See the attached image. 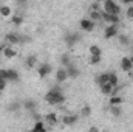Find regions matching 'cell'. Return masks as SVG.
Returning <instances> with one entry per match:
<instances>
[{
  "instance_id": "obj_34",
  "label": "cell",
  "mask_w": 133,
  "mask_h": 132,
  "mask_svg": "<svg viewBox=\"0 0 133 132\" xmlns=\"http://www.w3.org/2000/svg\"><path fill=\"white\" fill-rule=\"evenodd\" d=\"M127 17H130V19H133V5H130L129 8H127Z\"/></svg>"
},
{
  "instance_id": "obj_40",
  "label": "cell",
  "mask_w": 133,
  "mask_h": 132,
  "mask_svg": "<svg viewBox=\"0 0 133 132\" xmlns=\"http://www.w3.org/2000/svg\"><path fill=\"white\" fill-rule=\"evenodd\" d=\"M0 53H3V47H0Z\"/></svg>"
},
{
  "instance_id": "obj_12",
  "label": "cell",
  "mask_w": 133,
  "mask_h": 132,
  "mask_svg": "<svg viewBox=\"0 0 133 132\" xmlns=\"http://www.w3.org/2000/svg\"><path fill=\"white\" fill-rule=\"evenodd\" d=\"M77 120H79L77 115H65V117L62 118V123L66 124V126H73V124H76Z\"/></svg>"
},
{
  "instance_id": "obj_28",
  "label": "cell",
  "mask_w": 133,
  "mask_h": 132,
  "mask_svg": "<svg viewBox=\"0 0 133 132\" xmlns=\"http://www.w3.org/2000/svg\"><path fill=\"white\" fill-rule=\"evenodd\" d=\"M122 103V98L121 97H111L110 98V106H119Z\"/></svg>"
},
{
  "instance_id": "obj_26",
  "label": "cell",
  "mask_w": 133,
  "mask_h": 132,
  "mask_svg": "<svg viewBox=\"0 0 133 132\" xmlns=\"http://www.w3.org/2000/svg\"><path fill=\"white\" fill-rule=\"evenodd\" d=\"M0 14L5 16V17L9 16V14H11V8H9L8 5H2V6H0Z\"/></svg>"
},
{
  "instance_id": "obj_19",
  "label": "cell",
  "mask_w": 133,
  "mask_h": 132,
  "mask_svg": "<svg viewBox=\"0 0 133 132\" xmlns=\"http://www.w3.org/2000/svg\"><path fill=\"white\" fill-rule=\"evenodd\" d=\"M102 13V11H101ZM101 13L99 11H88V19L91 22H96V20H101Z\"/></svg>"
},
{
  "instance_id": "obj_21",
  "label": "cell",
  "mask_w": 133,
  "mask_h": 132,
  "mask_svg": "<svg viewBox=\"0 0 133 132\" xmlns=\"http://www.w3.org/2000/svg\"><path fill=\"white\" fill-rule=\"evenodd\" d=\"M61 64H62L64 68H66L68 65H71V59H70V56H68L66 53H64V55L61 56Z\"/></svg>"
},
{
  "instance_id": "obj_6",
  "label": "cell",
  "mask_w": 133,
  "mask_h": 132,
  "mask_svg": "<svg viewBox=\"0 0 133 132\" xmlns=\"http://www.w3.org/2000/svg\"><path fill=\"white\" fill-rule=\"evenodd\" d=\"M77 42H79V34H76V33H68V34L65 36V44L68 45V47H74Z\"/></svg>"
},
{
  "instance_id": "obj_31",
  "label": "cell",
  "mask_w": 133,
  "mask_h": 132,
  "mask_svg": "<svg viewBox=\"0 0 133 132\" xmlns=\"http://www.w3.org/2000/svg\"><path fill=\"white\" fill-rule=\"evenodd\" d=\"M88 11H102V5L101 3H98V2H95V3H91V6H90V9Z\"/></svg>"
},
{
  "instance_id": "obj_11",
  "label": "cell",
  "mask_w": 133,
  "mask_h": 132,
  "mask_svg": "<svg viewBox=\"0 0 133 132\" xmlns=\"http://www.w3.org/2000/svg\"><path fill=\"white\" fill-rule=\"evenodd\" d=\"M121 68L125 71V73H130L133 70V67H132V62H130V58H122L121 59Z\"/></svg>"
},
{
  "instance_id": "obj_30",
  "label": "cell",
  "mask_w": 133,
  "mask_h": 132,
  "mask_svg": "<svg viewBox=\"0 0 133 132\" xmlns=\"http://www.w3.org/2000/svg\"><path fill=\"white\" fill-rule=\"evenodd\" d=\"M81 113H82V117H90V113H91V107H90V106H84L82 110H81Z\"/></svg>"
},
{
  "instance_id": "obj_35",
  "label": "cell",
  "mask_w": 133,
  "mask_h": 132,
  "mask_svg": "<svg viewBox=\"0 0 133 132\" xmlns=\"http://www.w3.org/2000/svg\"><path fill=\"white\" fill-rule=\"evenodd\" d=\"M19 107H20V106H19V103H12V104L9 106V110H11V112H14V110H17Z\"/></svg>"
},
{
  "instance_id": "obj_39",
  "label": "cell",
  "mask_w": 133,
  "mask_h": 132,
  "mask_svg": "<svg viewBox=\"0 0 133 132\" xmlns=\"http://www.w3.org/2000/svg\"><path fill=\"white\" fill-rule=\"evenodd\" d=\"M28 132H37V131H36V129H34V128H33V129H31V131H28Z\"/></svg>"
},
{
  "instance_id": "obj_29",
  "label": "cell",
  "mask_w": 133,
  "mask_h": 132,
  "mask_svg": "<svg viewBox=\"0 0 133 132\" xmlns=\"http://www.w3.org/2000/svg\"><path fill=\"white\" fill-rule=\"evenodd\" d=\"M22 22H23V17H22L20 14H16V16L12 17V23H14V25H22Z\"/></svg>"
},
{
  "instance_id": "obj_4",
  "label": "cell",
  "mask_w": 133,
  "mask_h": 132,
  "mask_svg": "<svg viewBox=\"0 0 133 132\" xmlns=\"http://www.w3.org/2000/svg\"><path fill=\"white\" fill-rule=\"evenodd\" d=\"M118 34H119L118 25H108V27H105V30H104V37H105V39H111V37H116Z\"/></svg>"
},
{
  "instance_id": "obj_38",
  "label": "cell",
  "mask_w": 133,
  "mask_h": 132,
  "mask_svg": "<svg viewBox=\"0 0 133 132\" xmlns=\"http://www.w3.org/2000/svg\"><path fill=\"white\" fill-rule=\"evenodd\" d=\"M130 62H132V67H133V56L130 58Z\"/></svg>"
},
{
  "instance_id": "obj_1",
  "label": "cell",
  "mask_w": 133,
  "mask_h": 132,
  "mask_svg": "<svg viewBox=\"0 0 133 132\" xmlns=\"http://www.w3.org/2000/svg\"><path fill=\"white\" fill-rule=\"evenodd\" d=\"M45 101H46L48 104H51V106H59V104H64V101H65V95L62 93L61 87L56 86L54 89H51V90L45 95Z\"/></svg>"
},
{
  "instance_id": "obj_15",
  "label": "cell",
  "mask_w": 133,
  "mask_h": 132,
  "mask_svg": "<svg viewBox=\"0 0 133 132\" xmlns=\"http://www.w3.org/2000/svg\"><path fill=\"white\" fill-rule=\"evenodd\" d=\"M99 87H101V93H102V95H107V97L111 95V93H113V89H115L110 82H107V84H104V86H99Z\"/></svg>"
},
{
  "instance_id": "obj_22",
  "label": "cell",
  "mask_w": 133,
  "mask_h": 132,
  "mask_svg": "<svg viewBox=\"0 0 133 132\" xmlns=\"http://www.w3.org/2000/svg\"><path fill=\"white\" fill-rule=\"evenodd\" d=\"M118 40H119L121 45H129L130 44V37L125 36V34H118Z\"/></svg>"
},
{
  "instance_id": "obj_14",
  "label": "cell",
  "mask_w": 133,
  "mask_h": 132,
  "mask_svg": "<svg viewBox=\"0 0 133 132\" xmlns=\"http://www.w3.org/2000/svg\"><path fill=\"white\" fill-rule=\"evenodd\" d=\"M3 55H5V58H8V59H12V58H16L17 51H16L12 47H3Z\"/></svg>"
},
{
  "instance_id": "obj_36",
  "label": "cell",
  "mask_w": 133,
  "mask_h": 132,
  "mask_svg": "<svg viewBox=\"0 0 133 132\" xmlns=\"http://www.w3.org/2000/svg\"><path fill=\"white\" fill-rule=\"evenodd\" d=\"M6 75H8V71H6L5 68H2V70H0V78H2V79H6ZM6 81H8V79H6Z\"/></svg>"
},
{
  "instance_id": "obj_16",
  "label": "cell",
  "mask_w": 133,
  "mask_h": 132,
  "mask_svg": "<svg viewBox=\"0 0 133 132\" xmlns=\"http://www.w3.org/2000/svg\"><path fill=\"white\" fill-rule=\"evenodd\" d=\"M108 82H110L113 87H118V84H119V78H118V75L113 73V71H108Z\"/></svg>"
},
{
  "instance_id": "obj_3",
  "label": "cell",
  "mask_w": 133,
  "mask_h": 132,
  "mask_svg": "<svg viewBox=\"0 0 133 132\" xmlns=\"http://www.w3.org/2000/svg\"><path fill=\"white\" fill-rule=\"evenodd\" d=\"M101 20L107 22L108 25H118L119 23V16H113V14H107V13H101Z\"/></svg>"
},
{
  "instance_id": "obj_8",
  "label": "cell",
  "mask_w": 133,
  "mask_h": 132,
  "mask_svg": "<svg viewBox=\"0 0 133 132\" xmlns=\"http://www.w3.org/2000/svg\"><path fill=\"white\" fill-rule=\"evenodd\" d=\"M5 39L9 44H19V42H22V36H19L17 33H8L5 36Z\"/></svg>"
},
{
  "instance_id": "obj_7",
  "label": "cell",
  "mask_w": 133,
  "mask_h": 132,
  "mask_svg": "<svg viewBox=\"0 0 133 132\" xmlns=\"http://www.w3.org/2000/svg\"><path fill=\"white\" fill-rule=\"evenodd\" d=\"M66 70V75H68V78H77L79 75H81V71H79V68L74 65V64H71V65H68L65 68Z\"/></svg>"
},
{
  "instance_id": "obj_17",
  "label": "cell",
  "mask_w": 133,
  "mask_h": 132,
  "mask_svg": "<svg viewBox=\"0 0 133 132\" xmlns=\"http://www.w3.org/2000/svg\"><path fill=\"white\" fill-rule=\"evenodd\" d=\"M8 71V75H6V79L8 81H19V73L16 71V70H12V68H9V70H6Z\"/></svg>"
},
{
  "instance_id": "obj_23",
  "label": "cell",
  "mask_w": 133,
  "mask_h": 132,
  "mask_svg": "<svg viewBox=\"0 0 133 132\" xmlns=\"http://www.w3.org/2000/svg\"><path fill=\"white\" fill-rule=\"evenodd\" d=\"M107 82H108V73H101L99 76H98V84L99 86H104Z\"/></svg>"
},
{
  "instance_id": "obj_41",
  "label": "cell",
  "mask_w": 133,
  "mask_h": 132,
  "mask_svg": "<svg viewBox=\"0 0 133 132\" xmlns=\"http://www.w3.org/2000/svg\"><path fill=\"white\" fill-rule=\"evenodd\" d=\"M132 51H133V44H132Z\"/></svg>"
},
{
  "instance_id": "obj_9",
  "label": "cell",
  "mask_w": 133,
  "mask_h": 132,
  "mask_svg": "<svg viewBox=\"0 0 133 132\" xmlns=\"http://www.w3.org/2000/svg\"><path fill=\"white\" fill-rule=\"evenodd\" d=\"M51 70H53V67L50 65V64H42V65L39 67V76L45 78V76H48L51 73Z\"/></svg>"
},
{
  "instance_id": "obj_37",
  "label": "cell",
  "mask_w": 133,
  "mask_h": 132,
  "mask_svg": "<svg viewBox=\"0 0 133 132\" xmlns=\"http://www.w3.org/2000/svg\"><path fill=\"white\" fill-rule=\"evenodd\" d=\"M88 132H101L99 129H98V128H96V126H91V128H90V131Z\"/></svg>"
},
{
  "instance_id": "obj_2",
  "label": "cell",
  "mask_w": 133,
  "mask_h": 132,
  "mask_svg": "<svg viewBox=\"0 0 133 132\" xmlns=\"http://www.w3.org/2000/svg\"><path fill=\"white\" fill-rule=\"evenodd\" d=\"M102 11L107 13V14L119 16V13H121V6H119L116 2H113V0H105V2L102 3Z\"/></svg>"
},
{
  "instance_id": "obj_24",
  "label": "cell",
  "mask_w": 133,
  "mask_h": 132,
  "mask_svg": "<svg viewBox=\"0 0 133 132\" xmlns=\"http://www.w3.org/2000/svg\"><path fill=\"white\" fill-rule=\"evenodd\" d=\"M110 112H111L113 117H121V113H122L119 106H110Z\"/></svg>"
},
{
  "instance_id": "obj_27",
  "label": "cell",
  "mask_w": 133,
  "mask_h": 132,
  "mask_svg": "<svg viewBox=\"0 0 133 132\" xmlns=\"http://www.w3.org/2000/svg\"><path fill=\"white\" fill-rule=\"evenodd\" d=\"M34 129L37 132H46V129H45V124L42 123V121H36L34 123Z\"/></svg>"
},
{
  "instance_id": "obj_5",
  "label": "cell",
  "mask_w": 133,
  "mask_h": 132,
  "mask_svg": "<svg viewBox=\"0 0 133 132\" xmlns=\"http://www.w3.org/2000/svg\"><path fill=\"white\" fill-rule=\"evenodd\" d=\"M79 27H81V30H82V31L91 33V31L95 30V22H91V20L87 17V19H82V20L79 22Z\"/></svg>"
},
{
  "instance_id": "obj_32",
  "label": "cell",
  "mask_w": 133,
  "mask_h": 132,
  "mask_svg": "<svg viewBox=\"0 0 133 132\" xmlns=\"http://www.w3.org/2000/svg\"><path fill=\"white\" fill-rule=\"evenodd\" d=\"M102 59V56H90V64L91 65H98Z\"/></svg>"
},
{
  "instance_id": "obj_18",
  "label": "cell",
  "mask_w": 133,
  "mask_h": 132,
  "mask_svg": "<svg viewBox=\"0 0 133 132\" xmlns=\"http://www.w3.org/2000/svg\"><path fill=\"white\" fill-rule=\"evenodd\" d=\"M45 120H46V123H48L50 126H54V124L57 123V115H56L54 112H50V113L45 117Z\"/></svg>"
},
{
  "instance_id": "obj_25",
  "label": "cell",
  "mask_w": 133,
  "mask_h": 132,
  "mask_svg": "<svg viewBox=\"0 0 133 132\" xmlns=\"http://www.w3.org/2000/svg\"><path fill=\"white\" fill-rule=\"evenodd\" d=\"M36 62H37V58H36V56H28V58L25 59L26 67H34L36 65Z\"/></svg>"
},
{
  "instance_id": "obj_20",
  "label": "cell",
  "mask_w": 133,
  "mask_h": 132,
  "mask_svg": "<svg viewBox=\"0 0 133 132\" xmlns=\"http://www.w3.org/2000/svg\"><path fill=\"white\" fill-rule=\"evenodd\" d=\"M88 50H90V56H102V50L98 45H91Z\"/></svg>"
},
{
  "instance_id": "obj_33",
  "label": "cell",
  "mask_w": 133,
  "mask_h": 132,
  "mask_svg": "<svg viewBox=\"0 0 133 132\" xmlns=\"http://www.w3.org/2000/svg\"><path fill=\"white\" fill-rule=\"evenodd\" d=\"M6 86H8V81H6V79H2V78H0V92H3V90L6 89Z\"/></svg>"
},
{
  "instance_id": "obj_13",
  "label": "cell",
  "mask_w": 133,
  "mask_h": 132,
  "mask_svg": "<svg viewBox=\"0 0 133 132\" xmlns=\"http://www.w3.org/2000/svg\"><path fill=\"white\" fill-rule=\"evenodd\" d=\"M23 107L28 110V112H36V107H37V104H36V101L34 99H25V103H23Z\"/></svg>"
},
{
  "instance_id": "obj_10",
  "label": "cell",
  "mask_w": 133,
  "mask_h": 132,
  "mask_svg": "<svg viewBox=\"0 0 133 132\" xmlns=\"http://www.w3.org/2000/svg\"><path fill=\"white\" fill-rule=\"evenodd\" d=\"M56 79H57V82H65L66 79H68V75H66V70L64 67H61L57 71H56Z\"/></svg>"
}]
</instances>
